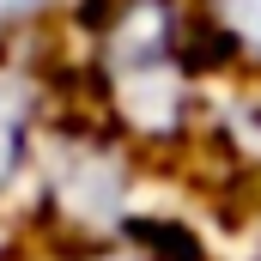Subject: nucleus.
<instances>
[{
    "label": "nucleus",
    "instance_id": "f257e3e1",
    "mask_svg": "<svg viewBox=\"0 0 261 261\" xmlns=\"http://www.w3.org/2000/svg\"><path fill=\"white\" fill-rule=\"evenodd\" d=\"M67 79L73 97L146 158H189L225 73L195 0H85Z\"/></svg>",
    "mask_w": 261,
    "mask_h": 261
},
{
    "label": "nucleus",
    "instance_id": "f03ea898",
    "mask_svg": "<svg viewBox=\"0 0 261 261\" xmlns=\"http://www.w3.org/2000/svg\"><path fill=\"white\" fill-rule=\"evenodd\" d=\"M67 91L37 49L0 43V219H31V189Z\"/></svg>",
    "mask_w": 261,
    "mask_h": 261
},
{
    "label": "nucleus",
    "instance_id": "7ed1b4c3",
    "mask_svg": "<svg viewBox=\"0 0 261 261\" xmlns=\"http://www.w3.org/2000/svg\"><path fill=\"white\" fill-rule=\"evenodd\" d=\"M225 79H261V0H195Z\"/></svg>",
    "mask_w": 261,
    "mask_h": 261
},
{
    "label": "nucleus",
    "instance_id": "20e7f679",
    "mask_svg": "<svg viewBox=\"0 0 261 261\" xmlns=\"http://www.w3.org/2000/svg\"><path fill=\"white\" fill-rule=\"evenodd\" d=\"M61 261H206L189 231H164L158 219H146V225H134L122 237H110V243H85V249H67Z\"/></svg>",
    "mask_w": 261,
    "mask_h": 261
},
{
    "label": "nucleus",
    "instance_id": "39448f33",
    "mask_svg": "<svg viewBox=\"0 0 261 261\" xmlns=\"http://www.w3.org/2000/svg\"><path fill=\"white\" fill-rule=\"evenodd\" d=\"M255 261H261V249H255Z\"/></svg>",
    "mask_w": 261,
    "mask_h": 261
}]
</instances>
